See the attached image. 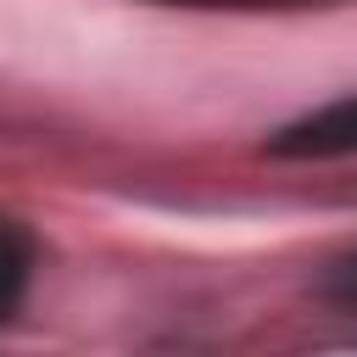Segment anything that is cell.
<instances>
[{"label": "cell", "mask_w": 357, "mask_h": 357, "mask_svg": "<svg viewBox=\"0 0 357 357\" xmlns=\"http://www.w3.org/2000/svg\"><path fill=\"white\" fill-rule=\"evenodd\" d=\"M268 156L279 162H335V156H357V95H340V100H324L312 112H301L296 123L273 128Z\"/></svg>", "instance_id": "obj_1"}, {"label": "cell", "mask_w": 357, "mask_h": 357, "mask_svg": "<svg viewBox=\"0 0 357 357\" xmlns=\"http://www.w3.org/2000/svg\"><path fill=\"white\" fill-rule=\"evenodd\" d=\"M33 262H39L33 234H28L22 223L0 218V329L17 318V307H22L28 284H33Z\"/></svg>", "instance_id": "obj_2"}, {"label": "cell", "mask_w": 357, "mask_h": 357, "mask_svg": "<svg viewBox=\"0 0 357 357\" xmlns=\"http://www.w3.org/2000/svg\"><path fill=\"white\" fill-rule=\"evenodd\" d=\"M335 312H346V318H357V251H346V257H335V262H324L318 268V284H312Z\"/></svg>", "instance_id": "obj_3"}, {"label": "cell", "mask_w": 357, "mask_h": 357, "mask_svg": "<svg viewBox=\"0 0 357 357\" xmlns=\"http://www.w3.org/2000/svg\"><path fill=\"white\" fill-rule=\"evenodd\" d=\"M151 6H184V11H318L346 0H151Z\"/></svg>", "instance_id": "obj_4"}]
</instances>
